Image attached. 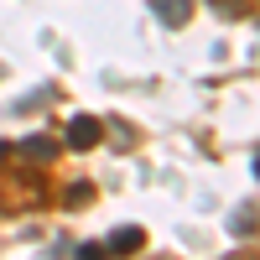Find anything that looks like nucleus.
<instances>
[{
  "mask_svg": "<svg viewBox=\"0 0 260 260\" xmlns=\"http://www.w3.org/2000/svg\"><path fill=\"white\" fill-rule=\"evenodd\" d=\"M141 245H146V234H141L136 224H125V229H115V234H110V245H104V250H115V255H136Z\"/></svg>",
  "mask_w": 260,
  "mask_h": 260,
  "instance_id": "nucleus-2",
  "label": "nucleus"
},
{
  "mask_svg": "<svg viewBox=\"0 0 260 260\" xmlns=\"http://www.w3.org/2000/svg\"><path fill=\"white\" fill-rule=\"evenodd\" d=\"M21 151H26V156H37V161H52V136H26V141H21Z\"/></svg>",
  "mask_w": 260,
  "mask_h": 260,
  "instance_id": "nucleus-4",
  "label": "nucleus"
},
{
  "mask_svg": "<svg viewBox=\"0 0 260 260\" xmlns=\"http://www.w3.org/2000/svg\"><path fill=\"white\" fill-rule=\"evenodd\" d=\"M99 130H104V125H99L94 115H73V120H68V146H73V151L99 146Z\"/></svg>",
  "mask_w": 260,
  "mask_h": 260,
  "instance_id": "nucleus-1",
  "label": "nucleus"
},
{
  "mask_svg": "<svg viewBox=\"0 0 260 260\" xmlns=\"http://www.w3.org/2000/svg\"><path fill=\"white\" fill-rule=\"evenodd\" d=\"M255 177H260V151H255Z\"/></svg>",
  "mask_w": 260,
  "mask_h": 260,
  "instance_id": "nucleus-6",
  "label": "nucleus"
},
{
  "mask_svg": "<svg viewBox=\"0 0 260 260\" xmlns=\"http://www.w3.org/2000/svg\"><path fill=\"white\" fill-rule=\"evenodd\" d=\"M104 255H110L104 245H83V250H78V260H104Z\"/></svg>",
  "mask_w": 260,
  "mask_h": 260,
  "instance_id": "nucleus-5",
  "label": "nucleus"
},
{
  "mask_svg": "<svg viewBox=\"0 0 260 260\" xmlns=\"http://www.w3.org/2000/svg\"><path fill=\"white\" fill-rule=\"evenodd\" d=\"M151 11H156L167 26H182V21L192 16V0H151Z\"/></svg>",
  "mask_w": 260,
  "mask_h": 260,
  "instance_id": "nucleus-3",
  "label": "nucleus"
}]
</instances>
